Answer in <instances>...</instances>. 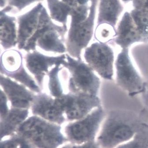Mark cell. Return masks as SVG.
I'll list each match as a JSON object with an SVG mask.
<instances>
[{
    "instance_id": "cell-1",
    "label": "cell",
    "mask_w": 148,
    "mask_h": 148,
    "mask_svg": "<svg viewBox=\"0 0 148 148\" xmlns=\"http://www.w3.org/2000/svg\"><path fill=\"white\" fill-rule=\"evenodd\" d=\"M18 133L35 148H60L68 143L63 126L38 116H29L20 125Z\"/></svg>"
},
{
    "instance_id": "cell-2",
    "label": "cell",
    "mask_w": 148,
    "mask_h": 148,
    "mask_svg": "<svg viewBox=\"0 0 148 148\" xmlns=\"http://www.w3.org/2000/svg\"><path fill=\"white\" fill-rule=\"evenodd\" d=\"M68 27L55 24L44 7L39 17L38 26L33 35L28 40L23 50L29 52L36 50L38 46L46 52L64 53L66 46L63 37Z\"/></svg>"
},
{
    "instance_id": "cell-3",
    "label": "cell",
    "mask_w": 148,
    "mask_h": 148,
    "mask_svg": "<svg viewBox=\"0 0 148 148\" xmlns=\"http://www.w3.org/2000/svg\"><path fill=\"white\" fill-rule=\"evenodd\" d=\"M141 128L122 112L112 111L106 115L96 141L101 148H115L131 140Z\"/></svg>"
},
{
    "instance_id": "cell-4",
    "label": "cell",
    "mask_w": 148,
    "mask_h": 148,
    "mask_svg": "<svg viewBox=\"0 0 148 148\" xmlns=\"http://www.w3.org/2000/svg\"><path fill=\"white\" fill-rule=\"evenodd\" d=\"M106 115L100 106L84 117L68 122L63 129L68 143L74 145L96 141Z\"/></svg>"
},
{
    "instance_id": "cell-5",
    "label": "cell",
    "mask_w": 148,
    "mask_h": 148,
    "mask_svg": "<svg viewBox=\"0 0 148 148\" xmlns=\"http://www.w3.org/2000/svg\"><path fill=\"white\" fill-rule=\"evenodd\" d=\"M63 65L70 73L68 86L70 92L97 96L101 81L88 64L66 54Z\"/></svg>"
},
{
    "instance_id": "cell-6",
    "label": "cell",
    "mask_w": 148,
    "mask_h": 148,
    "mask_svg": "<svg viewBox=\"0 0 148 148\" xmlns=\"http://www.w3.org/2000/svg\"><path fill=\"white\" fill-rule=\"evenodd\" d=\"M98 0H91L90 13L86 21L70 23L66 42V51L70 56L81 60L83 49L87 47L94 34L96 8Z\"/></svg>"
},
{
    "instance_id": "cell-7",
    "label": "cell",
    "mask_w": 148,
    "mask_h": 148,
    "mask_svg": "<svg viewBox=\"0 0 148 148\" xmlns=\"http://www.w3.org/2000/svg\"><path fill=\"white\" fill-rule=\"evenodd\" d=\"M55 99L63 109L67 122L81 119L101 106V101L97 96L88 94L69 92Z\"/></svg>"
},
{
    "instance_id": "cell-8",
    "label": "cell",
    "mask_w": 148,
    "mask_h": 148,
    "mask_svg": "<svg viewBox=\"0 0 148 148\" xmlns=\"http://www.w3.org/2000/svg\"><path fill=\"white\" fill-rule=\"evenodd\" d=\"M84 58L88 65L102 78L111 80L113 75L114 52L106 43L96 42L86 49Z\"/></svg>"
},
{
    "instance_id": "cell-9",
    "label": "cell",
    "mask_w": 148,
    "mask_h": 148,
    "mask_svg": "<svg viewBox=\"0 0 148 148\" xmlns=\"http://www.w3.org/2000/svg\"><path fill=\"white\" fill-rule=\"evenodd\" d=\"M65 61L66 55L49 56L36 50L27 52L24 57L25 67L34 76L41 89L43 87L45 76L49 71V68L63 65Z\"/></svg>"
},
{
    "instance_id": "cell-10",
    "label": "cell",
    "mask_w": 148,
    "mask_h": 148,
    "mask_svg": "<svg viewBox=\"0 0 148 148\" xmlns=\"http://www.w3.org/2000/svg\"><path fill=\"white\" fill-rule=\"evenodd\" d=\"M30 108L33 115L50 122L63 126L67 122L63 109L55 99L45 93L35 95Z\"/></svg>"
},
{
    "instance_id": "cell-11",
    "label": "cell",
    "mask_w": 148,
    "mask_h": 148,
    "mask_svg": "<svg viewBox=\"0 0 148 148\" xmlns=\"http://www.w3.org/2000/svg\"><path fill=\"white\" fill-rule=\"evenodd\" d=\"M118 84L129 92H136L142 88V80L124 49L118 56L116 63Z\"/></svg>"
},
{
    "instance_id": "cell-12",
    "label": "cell",
    "mask_w": 148,
    "mask_h": 148,
    "mask_svg": "<svg viewBox=\"0 0 148 148\" xmlns=\"http://www.w3.org/2000/svg\"><path fill=\"white\" fill-rule=\"evenodd\" d=\"M0 87L4 91L10 108L29 109L35 94L21 83L0 74Z\"/></svg>"
},
{
    "instance_id": "cell-13",
    "label": "cell",
    "mask_w": 148,
    "mask_h": 148,
    "mask_svg": "<svg viewBox=\"0 0 148 148\" xmlns=\"http://www.w3.org/2000/svg\"><path fill=\"white\" fill-rule=\"evenodd\" d=\"M43 7L42 3H38L29 11L19 16L17 18V47L20 50H23L26 44L36 31L40 13Z\"/></svg>"
},
{
    "instance_id": "cell-14",
    "label": "cell",
    "mask_w": 148,
    "mask_h": 148,
    "mask_svg": "<svg viewBox=\"0 0 148 148\" xmlns=\"http://www.w3.org/2000/svg\"><path fill=\"white\" fill-rule=\"evenodd\" d=\"M115 41L123 48L134 43L143 42L130 12H125L119 21Z\"/></svg>"
},
{
    "instance_id": "cell-15",
    "label": "cell",
    "mask_w": 148,
    "mask_h": 148,
    "mask_svg": "<svg viewBox=\"0 0 148 148\" xmlns=\"http://www.w3.org/2000/svg\"><path fill=\"white\" fill-rule=\"evenodd\" d=\"M123 10L120 0H100L97 25L106 24L115 27Z\"/></svg>"
},
{
    "instance_id": "cell-16",
    "label": "cell",
    "mask_w": 148,
    "mask_h": 148,
    "mask_svg": "<svg viewBox=\"0 0 148 148\" xmlns=\"http://www.w3.org/2000/svg\"><path fill=\"white\" fill-rule=\"evenodd\" d=\"M0 15V46L4 50L16 47L17 44V28L15 17Z\"/></svg>"
},
{
    "instance_id": "cell-17",
    "label": "cell",
    "mask_w": 148,
    "mask_h": 148,
    "mask_svg": "<svg viewBox=\"0 0 148 148\" xmlns=\"http://www.w3.org/2000/svg\"><path fill=\"white\" fill-rule=\"evenodd\" d=\"M29 115V109L10 108L7 115L0 119V139L18 130Z\"/></svg>"
},
{
    "instance_id": "cell-18",
    "label": "cell",
    "mask_w": 148,
    "mask_h": 148,
    "mask_svg": "<svg viewBox=\"0 0 148 148\" xmlns=\"http://www.w3.org/2000/svg\"><path fill=\"white\" fill-rule=\"evenodd\" d=\"M21 50L11 49L4 50L0 55V74L8 77L24 65Z\"/></svg>"
},
{
    "instance_id": "cell-19",
    "label": "cell",
    "mask_w": 148,
    "mask_h": 148,
    "mask_svg": "<svg viewBox=\"0 0 148 148\" xmlns=\"http://www.w3.org/2000/svg\"><path fill=\"white\" fill-rule=\"evenodd\" d=\"M49 12V16L52 20L61 23L67 27L68 18L70 15L71 8L61 0H46Z\"/></svg>"
},
{
    "instance_id": "cell-20",
    "label": "cell",
    "mask_w": 148,
    "mask_h": 148,
    "mask_svg": "<svg viewBox=\"0 0 148 148\" xmlns=\"http://www.w3.org/2000/svg\"><path fill=\"white\" fill-rule=\"evenodd\" d=\"M9 78L21 83L34 92H41V89L23 66L20 70L8 76Z\"/></svg>"
},
{
    "instance_id": "cell-21",
    "label": "cell",
    "mask_w": 148,
    "mask_h": 148,
    "mask_svg": "<svg viewBox=\"0 0 148 148\" xmlns=\"http://www.w3.org/2000/svg\"><path fill=\"white\" fill-rule=\"evenodd\" d=\"M142 42L148 41V12L132 9L130 11Z\"/></svg>"
},
{
    "instance_id": "cell-22",
    "label": "cell",
    "mask_w": 148,
    "mask_h": 148,
    "mask_svg": "<svg viewBox=\"0 0 148 148\" xmlns=\"http://www.w3.org/2000/svg\"><path fill=\"white\" fill-rule=\"evenodd\" d=\"M61 65H56L49 71L48 88L50 95L55 98L63 95V89L59 77V72L62 69Z\"/></svg>"
},
{
    "instance_id": "cell-23",
    "label": "cell",
    "mask_w": 148,
    "mask_h": 148,
    "mask_svg": "<svg viewBox=\"0 0 148 148\" xmlns=\"http://www.w3.org/2000/svg\"><path fill=\"white\" fill-rule=\"evenodd\" d=\"M115 148H148V127L141 128L131 140Z\"/></svg>"
},
{
    "instance_id": "cell-24",
    "label": "cell",
    "mask_w": 148,
    "mask_h": 148,
    "mask_svg": "<svg viewBox=\"0 0 148 148\" xmlns=\"http://www.w3.org/2000/svg\"><path fill=\"white\" fill-rule=\"evenodd\" d=\"M95 38L99 42L106 43L115 38L116 29L115 27L106 24L97 25L95 31Z\"/></svg>"
},
{
    "instance_id": "cell-25",
    "label": "cell",
    "mask_w": 148,
    "mask_h": 148,
    "mask_svg": "<svg viewBox=\"0 0 148 148\" xmlns=\"http://www.w3.org/2000/svg\"><path fill=\"white\" fill-rule=\"evenodd\" d=\"M0 148H35L25 138L18 134L6 141L0 143Z\"/></svg>"
},
{
    "instance_id": "cell-26",
    "label": "cell",
    "mask_w": 148,
    "mask_h": 148,
    "mask_svg": "<svg viewBox=\"0 0 148 148\" xmlns=\"http://www.w3.org/2000/svg\"><path fill=\"white\" fill-rule=\"evenodd\" d=\"M8 99L2 88L0 87V119L5 117L9 112Z\"/></svg>"
},
{
    "instance_id": "cell-27",
    "label": "cell",
    "mask_w": 148,
    "mask_h": 148,
    "mask_svg": "<svg viewBox=\"0 0 148 148\" xmlns=\"http://www.w3.org/2000/svg\"><path fill=\"white\" fill-rule=\"evenodd\" d=\"M42 0H8V4L17 10L21 11L34 2Z\"/></svg>"
},
{
    "instance_id": "cell-28",
    "label": "cell",
    "mask_w": 148,
    "mask_h": 148,
    "mask_svg": "<svg viewBox=\"0 0 148 148\" xmlns=\"http://www.w3.org/2000/svg\"><path fill=\"white\" fill-rule=\"evenodd\" d=\"M133 9L148 12V0H132Z\"/></svg>"
},
{
    "instance_id": "cell-29",
    "label": "cell",
    "mask_w": 148,
    "mask_h": 148,
    "mask_svg": "<svg viewBox=\"0 0 148 148\" xmlns=\"http://www.w3.org/2000/svg\"><path fill=\"white\" fill-rule=\"evenodd\" d=\"M72 148H101L96 141H92L82 144L72 145Z\"/></svg>"
},
{
    "instance_id": "cell-30",
    "label": "cell",
    "mask_w": 148,
    "mask_h": 148,
    "mask_svg": "<svg viewBox=\"0 0 148 148\" xmlns=\"http://www.w3.org/2000/svg\"><path fill=\"white\" fill-rule=\"evenodd\" d=\"M60 148H72V145L68 143L66 144L61 146V147H60Z\"/></svg>"
},
{
    "instance_id": "cell-31",
    "label": "cell",
    "mask_w": 148,
    "mask_h": 148,
    "mask_svg": "<svg viewBox=\"0 0 148 148\" xmlns=\"http://www.w3.org/2000/svg\"><path fill=\"white\" fill-rule=\"evenodd\" d=\"M122 1L124 2V3H127L130 2H132V0H122Z\"/></svg>"
},
{
    "instance_id": "cell-32",
    "label": "cell",
    "mask_w": 148,
    "mask_h": 148,
    "mask_svg": "<svg viewBox=\"0 0 148 148\" xmlns=\"http://www.w3.org/2000/svg\"><path fill=\"white\" fill-rule=\"evenodd\" d=\"M2 53V49H1V48H0V55H1V54Z\"/></svg>"
}]
</instances>
